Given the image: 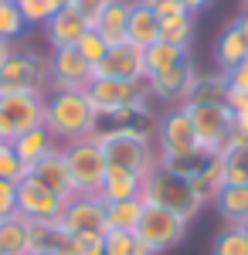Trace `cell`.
I'll list each match as a JSON object with an SVG mask.
<instances>
[{
	"label": "cell",
	"mask_w": 248,
	"mask_h": 255,
	"mask_svg": "<svg viewBox=\"0 0 248 255\" xmlns=\"http://www.w3.org/2000/svg\"><path fill=\"white\" fill-rule=\"evenodd\" d=\"M242 7H245V10H248V0H242Z\"/></svg>",
	"instance_id": "cell-50"
},
{
	"label": "cell",
	"mask_w": 248,
	"mask_h": 255,
	"mask_svg": "<svg viewBox=\"0 0 248 255\" xmlns=\"http://www.w3.org/2000/svg\"><path fill=\"white\" fill-rule=\"evenodd\" d=\"M75 48H78V55H82V58L89 61V65H92V68H96L99 61L106 58V51H109V44H106V38H102V34H99L96 27H89V31H85V34H82V41H78Z\"/></svg>",
	"instance_id": "cell-35"
},
{
	"label": "cell",
	"mask_w": 248,
	"mask_h": 255,
	"mask_svg": "<svg viewBox=\"0 0 248 255\" xmlns=\"http://www.w3.org/2000/svg\"><path fill=\"white\" fill-rule=\"evenodd\" d=\"M214 204L225 218V225H248V184H225V191L218 194Z\"/></svg>",
	"instance_id": "cell-26"
},
{
	"label": "cell",
	"mask_w": 248,
	"mask_h": 255,
	"mask_svg": "<svg viewBox=\"0 0 248 255\" xmlns=\"http://www.w3.org/2000/svg\"><path fill=\"white\" fill-rule=\"evenodd\" d=\"M228 79L225 72L221 75H201L197 85L191 92V102H201V106H218V102H228Z\"/></svg>",
	"instance_id": "cell-29"
},
{
	"label": "cell",
	"mask_w": 248,
	"mask_h": 255,
	"mask_svg": "<svg viewBox=\"0 0 248 255\" xmlns=\"http://www.w3.org/2000/svg\"><path fill=\"white\" fill-rule=\"evenodd\" d=\"M153 14H156L160 20H167V17H177V14H187V10H184V3H180V0H163Z\"/></svg>",
	"instance_id": "cell-42"
},
{
	"label": "cell",
	"mask_w": 248,
	"mask_h": 255,
	"mask_svg": "<svg viewBox=\"0 0 248 255\" xmlns=\"http://www.w3.org/2000/svg\"><path fill=\"white\" fill-rule=\"evenodd\" d=\"M34 255H65V252H34Z\"/></svg>",
	"instance_id": "cell-49"
},
{
	"label": "cell",
	"mask_w": 248,
	"mask_h": 255,
	"mask_svg": "<svg viewBox=\"0 0 248 255\" xmlns=\"http://www.w3.org/2000/svg\"><path fill=\"white\" fill-rule=\"evenodd\" d=\"M0 255H31L27 218L24 215H10L0 221Z\"/></svg>",
	"instance_id": "cell-28"
},
{
	"label": "cell",
	"mask_w": 248,
	"mask_h": 255,
	"mask_svg": "<svg viewBox=\"0 0 248 255\" xmlns=\"http://www.w3.org/2000/svg\"><path fill=\"white\" fill-rule=\"evenodd\" d=\"M180 3H184V10H187V14H194V17H197V14L208 7L211 0H180Z\"/></svg>",
	"instance_id": "cell-43"
},
{
	"label": "cell",
	"mask_w": 248,
	"mask_h": 255,
	"mask_svg": "<svg viewBox=\"0 0 248 255\" xmlns=\"http://www.w3.org/2000/svg\"><path fill=\"white\" fill-rule=\"evenodd\" d=\"M225 184H228V177H225V160L221 157H211L208 167L197 177H191V191L197 194V201H201L204 208L218 201V194L225 191Z\"/></svg>",
	"instance_id": "cell-23"
},
{
	"label": "cell",
	"mask_w": 248,
	"mask_h": 255,
	"mask_svg": "<svg viewBox=\"0 0 248 255\" xmlns=\"http://www.w3.org/2000/svg\"><path fill=\"white\" fill-rule=\"evenodd\" d=\"M197 79H201V72L187 58L184 65H177V68L163 72V75H153L143 85H146L153 102H167V109H170V106H187L191 102V92H194V85H197Z\"/></svg>",
	"instance_id": "cell-10"
},
{
	"label": "cell",
	"mask_w": 248,
	"mask_h": 255,
	"mask_svg": "<svg viewBox=\"0 0 248 255\" xmlns=\"http://www.w3.org/2000/svg\"><path fill=\"white\" fill-rule=\"evenodd\" d=\"M245 58H248V38H245V31L231 20L228 27L221 31V38H218L214 61H218V68H221V72H231V68H238Z\"/></svg>",
	"instance_id": "cell-20"
},
{
	"label": "cell",
	"mask_w": 248,
	"mask_h": 255,
	"mask_svg": "<svg viewBox=\"0 0 248 255\" xmlns=\"http://www.w3.org/2000/svg\"><path fill=\"white\" fill-rule=\"evenodd\" d=\"M65 255H106V235H68Z\"/></svg>",
	"instance_id": "cell-37"
},
{
	"label": "cell",
	"mask_w": 248,
	"mask_h": 255,
	"mask_svg": "<svg viewBox=\"0 0 248 255\" xmlns=\"http://www.w3.org/2000/svg\"><path fill=\"white\" fill-rule=\"evenodd\" d=\"M211 255H248V225H225Z\"/></svg>",
	"instance_id": "cell-32"
},
{
	"label": "cell",
	"mask_w": 248,
	"mask_h": 255,
	"mask_svg": "<svg viewBox=\"0 0 248 255\" xmlns=\"http://www.w3.org/2000/svg\"><path fill=\"white\" fill-rule=\"evenodd\" d=\"M10 51H14V44L10 41H0V68H3V61L10 58Z\"/></svg>",
	"instance_id": "cell-45"
},
{
	"label": "cell",
	"mask_w": 248,
	"mask_h": 255,
	"mask_svg": "<svg viewBox=\"0 0 248 255\" xmlns=\"http://www.w3.org/2000/svg\"><path fill=\"white\" fill-rule=\"evenodd\" d=\"M44 126L58 143H72V139L96 136L102 129V119H99L89 92H48Z\"/></svg>",
	"instance_id": "cell-1"
},
{
	"label": "cell",
	"mask_w": 248,
	"mask_h": 255,
	"mask_svg": "<svg viewBox=\"0 0 248 255\" xmlns=\"http://www.w3.org/2000/svg\"><path fill=\"white\" fill-rule=\"evenodd\" d=\"M129 10H133V0H113L102 17L96 20V31L106 38V44H123L126 41V27H129Z\"/></svg>",
	"instance_id": "cell-22"
},
{
	"label": "cell",
	"mask_w": 248,
	"mask_h": 255,
	"mask_svg": "<svg viewBox=\"0 0 248 255\" xmlns=\"http://www.w3.org/2000/svg\"><path fill=\"white\" fill-rule=\"evenodd\" d=\"M96 143L106 153L109 167H123V170H133L143 180L160 167V153H156V139L139 136L133 129H123V126H109V129H99Z\"/></svg>",
	"instance_id": "cell-2"
},
{
	"label": "cell",
	"mask_w": 248,
	"mask_h": 255,
	"mask_svg": "<svg viewBox=\"0 0 248 255\" xmlns=\"http://www.w3.org/2000/svg\"><path fill=\"white\" fill-rule=\"evenodd\" d=\"M235 24H238V27H242V31H245V38H248V10H242V14H238V17H235Z\"/></svg>",
	"instance_id": "cell-47"
},
{
	"label": "cell",
	"mask_w": 248,
	"mask_h": 255,
	"mask_svg": "<svg viewBox=\"0 0 248 255\" xmlns=\"http://www.w3.org/2000/svg\"><path fill=\"white\" fill-rule=\"evenodd\" d=\"M17 215V184L14 180H0V221Z\"/></svg>",
	"instance_id": "cell-39"
},
{
	"label": "cell",
	"mask_w": 248,
	"mask_h": 255,
	"mask_svg": "<svg viewBox=\"0 0 248 255\" xmlns=\"http://www.w3.org/2000/svg\"><path fill=\"white\" fill-rule=\"evenodd\" d=\"M208 153L204 150H197V153H191V157H177V160H163L160 167L167 170V174L173 177H180V180H191V177H197L204 167H208Z\"/></svg>",
	"instance_id": "cell-34"
},
{
	"label": "cell",
	"mask_w": 248,
	"mask_h": 255,
	"mask_svg": "<svg viewBox=\"0 0 248 255\" xmlns=\"http://www.w3.org/2000/svg\"><path fill=\"white\" fill-rule=\"evenodd\" d=\"M92 79H126V82H146V61L143 48H136L129 41L113 44L106 51V58L92 68Z\"/></svg>",
	"instance_id": "cell-14"
},
{
	"label": "cell",
	"mask_w": 248,
	"mask_h": 255,
	"mask_svg": "<svg viewBox=\"0 0 248 255\" xmlns=\"http://www.w3.org/2000/svg\"><path fill=\"white\" fill-rule=\"evenodd\" d=\"M143 82H126V79H92L89 82V99L96 106L99 119H113L116 113L129 109L136 99L143 96Z\"/></svg>",
	"instance_id": "cell-12"
},
{
	"label": "cell",
	"mask_w": 248,
	"mask_h": 255,
	"mask_svg": "<svg viewBox=\"0 0 248 255\" xmlns=\"http://www.w3.org/2000/svg\"><path fill=\"white\" fill-rule=\"evenodd\" d=\"M61 153H65V163L72 170V180H75L78 194H99L109 163H106V153H102V146L96 143V136L61 143Z\"/></svg>",
	"instance_id": "cell-5"
},
{
	"label": "cell",
	"mask_w": 248,
	"mask_h": 255,
	"mask_svg": "<svg viewBox=\"0 0 248 255\" xmlns=\"http://www.w3.org/2000/svg\"><path fill=\"white\" fill-rule=\"evenodd\" d=\"M0 89L10 92H51V55H38L31 48H14L0 68Z\"/></svg>",
	"instance_id": "cell-3"
},
{
	"label": "cell",
	"mask_w": 248,
	"mask_h": 255,
	"mask_svg": "<svg viewBox=\"0 0 248 255\" xmlns=\"http://www.w3.org/2000/svg\"><path fill=\"white\" fill-rule=\"evenodd\" d=\"M106 255H156L136 232H106Z\"/></svg>",
	"instance_id": "cell-31"
},
{
	"label": "cell",
	"mask_w": 248,
	"mask_h": 255,
	"mask_svg": "<svg viewBox=\"0 0 248 255\" xmlns=\"http://www.w3.org/2000/svg\"><path fill=\"white\" fill-rule=\"evenodd\" d=\"M129 197H143V177L123 167H109L99 187V201L113 204V201H129Z\"/></svg>",
	"instance_id": "cell-18"
},
{
	"label": "cell",
	"mask_w": 248,
	"mask_h": 255,
	"mask_svg": "<svg viewBox=\"0 0 248 255\" xmlns=\"http://www.w3.org/2000/svg\"><path fill=\"white\" fill-rule=\"evenodd\" d=\"M109 3H113V0H72V7H75L78 14L85 17V24H89V27H96V20L102 17V10H106Z\"/></svg>",
	"instance_id": "cell-38"
},
{
	"label": "cell",
	"mask_w": 248,
	"mask_h": 255,
	"mask_svg": "<svg viewBox=\"0 0 248 255\" xmlns=\"http://www.w3.org/2000/svg\"><path fill=\"white\" fill-rule=\"evenodd\" d=\"M85 31H89V24H85V17L78 14L75 7H65V10L51 14L48 24H44V38L51 44V51L55 48H75Z\"/></svg>",
	"instance_id": "cell-17"
},
{
	"label": "cell",
	"mask_w": 248,
	"mask_h": 255,
	"mask_svg": "<svg viewBox=\"0 0 248 255\" xmlns=\"http://www.w3.org/2000/svg\"><path fill=\"white\" fill-rule=\"evenodd\" d=\"M126 41L136 44V48H150L160 41V17L153 14L150 7H143V3H136L133 0V10H129V27H126Z\"/></svg>",
	"instance_id": "cell-21"
},
{
	"label": "cell",
	"mask_w": 248,
	"mask_h": 255,
	"mask_svg": "<svg viewBox=\"0 0 248 255\" xmlns=\"http://www.w3.org/2000/svg\"><path fill=\"white\" fill-rule=\"evenodd\" d=\"M14 3H27V0H14Z\"/></svg>",
	"instance_id": "cell-51"
},
{
	"label": "cell",
	"mask_w": 248,
	"mask_h": 255,
	"mask_svg": "<svg viewBox=\"0 0 248 255\" xmlns=\"http://www.w3.org/2000/svg\"><path fill=\"white\" fill-rule=\"evenodd\" d=\"M187 58H191V51H187V48H177V44H170V41H156V44H150V48L143 51V61H146V79L163 75V72H170V68H177V65H184Z\"/></svg>",
	"instance_id": "cell-24"
},
{
	"label": "cell",
	"mask_w": 248,
	"mask_h": 255,
	"mask_svg": "<svg viewBox=\"0 0 248 255\" xmlns=\"http://www.w3.org/2000/svg\"><path fill=\"white\" fill-rule=\"evenodd\" d=\"M61 228L68 235H106V204L99 194H75L65 204Z\"/></svg>",
	"instance_id": "cell-15"
},
{
	"label": "cell",
	"mask_w": 248,
	"mask_h": 255,
	"mask_svg": "<svg viewBox=\"0 0 248 255\" xmlns=\"http://www.w3.org/2000/svg\"><path fill=\"white\" fill-rule=\"evenodd\" d=\"M48 7H51V14H58V10H65V7H72V0H44Z\"/></svg>",
	"instance_id": "cell-46"
},
{
	"label": "cell",
	"mask_w": 248,
	"mask_h": 255,
	"mask_svg": "<svg viewBox=\"0 0 248 255\" xmlns=\"http://www.w3.org/2000/svg\"><path fill=\"white\" fill-rule=\"evenodd\" d=\"M201 150L197 143V133H194L191 113L184 106H170L160 123H156V153H160V163L163 160H177V157H191Z\"/></svg>",
	"instance_id": "cell-7"
},
{
	"label": "cell",
	"mask_w": 248,
	"mask_h": 255,
	"mask_svg": "<svg viewBox=\"0 0 248 255\" xmlns=\"http://www.w3.org/2000/svg\"><path fill=\"white\" fill-rule=\"evenodd\" d=\"M0 113L7 116L14 136H17V133H27V129H38V126H44L48 96H41V92H10V89H0Z\"/></svg>",
	"instance_id": "cell-11"
},
{
	"label": "cell",
	"mask_w": 248,
	"mask_h": 255,
	"mask_svg": "<svg viewBox=\"0 0 248 255\" xmlns=\"http://www.w3.org/2000/svg\"><path fill=\"white\" fill-rule=\"evenodd\" d=\"M160 41H170L177 48H187L194 44V14H177V17L160 20Z\"/></svg>",
	"instance_id": "cell-30"
},
{
	"label": "cell",
	"mask_w": 248,
	"mask_h": 255,
	"mask_svg": "<svg viewBox=\"0 0 248 255\" xmlns=\"http://www.w3.org/2000/svg\"><path fill=\"white\" fill-rule=\"evenodd\" d=\"M136 3H143V7H150V10H156V7H160L163 0H136Z\"/></svg>",
	"instance_id": "cell-48"
},
{
	"label": "cell",
	"mask_w": 248,
	"mask_h": 255,
	"mask_svg": "<svg viewBox=\"0 0 248 255\" xmlns=\"http://www.w3.org/2000/svg\"><path fill=\"white\" fill-rule=\"evenodd\" d=\"M27 174H31V170L20 163L14 143H0V180H14V184H17L20 177H27Z\"/></svg>",
	"instance_id": "cell-36"
},
{
	"label": "cell",
	"mask_w": 248,
	"mask_h": 255,
	"mask_svg": "<svg viewBox=\"0 0 248 255\" xmlns=\"http://www.w3.org/2000/svg\"><path fill=\"white\" fill-rule=\"evenodd\" d=\"M225 79H228V89H231V92H248V58L242 61L238 68L225 72Z\"/></svg>",
	"instance_id": "cell-40"
},
{
	"label": "cell",
	"mask_w": 248,
	"mask_h": 255,
	"mask_svg": "<svg viewBox=\"0 0 248 255\" xmlns=\"http://www.w3.org/2000/svg\"><path fill=\"white\" fill-rule=\"evenodd\" d=\"M143 201L146 204H156V208H167V211H177V215L187 218V221L197 218V211H204V204L191 191V180H180V177L167 174L163 167H156L143 180Z\"/></svg>",
	"instance_id": "cell-4"
},
{
	"label": "cell",
	"mask_w": 248,
	"mask_h": 255,
	"mask_svg": "<svg viewBox=\"0 0 248 255\" xmlns=\"http://www.w3.org/2000/svg\"><path fill=\"white\" fill-rule=\"evenodd\" d=\"M187 218H180L177 211H167V208H156V204H146L143 215H139V225H136V235L143 238L156 255L177 249L184 235H187Z\"/></svg>",
	"instance_id": "cell-8"
},
{
	"label": "cell",
	"mask_w": 248,
	"mask_h": 255,
	"mask_svg": "<svg viewBox=\"0 0 248 255\" xmlns=\"http://www.w3.org/2000/svg\"><path fill=\"white\" fill-rule=\"evenodd\" d=\"M191 113V123H194V133H197V143L208 157H221L225 146H228L231 133H235V116L225 102L218 106H201V102H187L184 106Z\"/></svg>",
	"instance_id": "cell-6"
},
{
	"label": "cell",
	"mask_w": 248,
	"mask_h": 255,
	"mask_svg": "<svg viewBox=\"0 0 248 255\" xmlns=\"http://www.w3.org/2000/svg\"><path fill=\"white\" fill-rule=\"evenodd\" d=\"M231 109V116H245L248 119V92H228V102H225Z\"/></svg>",
	"instance_id": "cell-41"
},
{
	"label": "cell",
	"mask_w": 248,
	"mask_h": 255,
	"mask_svg": "<svg viewBox=\"0 0 248 255\" xmlns=\"http://www.w3.org/2000/svg\"><path fill=\"white\" fill-rule=\"evenodd\" d=\"M31 174L38 177V180L55 197H61V201H72V197L78 194V191H75V180H72V170H68V163H65L61 146H58V150H51L44 160H38V163L31 167Z\"/></svg>",
	"instance_id": "cell-16"
},
{
	"label": "cell",
	"mask_w": 248,
	"mask_h": 255,
	"mask_svg": "<svg viewBox=\"0 0 248 255\" xmlns=\"http://www.w3.org/2000/svg\"><path fill=\"white\" fill-rule=\"evenodd\" d=\"M65 204L68 201L55 197L34 174L17 180V215H24L27 221H61Z\"/></svg>",
	"instance_id": "cell-9"
},
{
	"label": "cell",
	"mask_w": 248,
	"mask_h": 255,
	"mask_svg": "<svg viewBox=\"0 0 248 255\" xmlns=\"http://www.w3.org/2000/svg\"><path fill=\"white\" fill-rule=\"evenodd\" d=\"M92 82V65L78 55V48L51 51V92H85Z\"/></svg>",
	"instance_id": "cell-13"
},
{
	"label": "cell",
	"mask_w": 248,
	"mask_h": 255,
	"mask_svg": "<svg viewBox=\"0 0 248 255\" xmlns=\"http://www.w3.org/2000/svg\"><path fill=\"white\" fill-rule=\"evenodd\" d=\"M14 139V129H10V123H7V116L0 113V143H10Z\"/></svg>",
	"instance_id": "cell-44"
},
{
	"label": "cell",
	"mask_w": 248,
	"mask_h": 255,
	"mask_svg": "<svg viewBox=\"0 0 248 255\" xmlns=\"http://www.w3.org/2000/svg\"><path fill=\"white\" fill-rule=\"evenodd\" d=\"M27 242H31V255L34 252H65L68 232L61 228V221H27Z\"/></svg>",
	"instance_id": "cell-25"
},
{
	"label": "cell",
	"mask_w": 248,
	"mask_h": 255,
	"mask_svg": "<svg viewBox=\"0 0 248 255\" xmlns=\"http://www.w3.org/2000/svg\"><path fill=\"white\" fill-rule=\"evenodd\" d=\"M143 208H146L143 197H129V201H113V204H106V232H136Z\"/></svg>",
	"instance_id": "cell-27"
},
{
	"label": "cell",
	"mask_w": 248,
	"mask_h": 255,
	"mask_svg": "<svg viewBox=\"0 0 248 255\" xmlns=\"http://www.w3.org/2000/svg\"><path fill=\"white\" fill-rule=\"evenodd\" d=\"M14 143V150H17V157H20V163L31 170L38 160H44L51 150H58L61 143H58L51 133H48V126H38V129H27V133H17V136L10 139Z\"/></svg>",
	"instance_id": "cell-19"
},
{
	"label": "cell",
	"mask_w": 248,
	"mask_h": 255,
	"mask_svg": "<svg viewBox=\"0 0 248 255\" xmlns=\"http://www.w3.org/2000/svg\"><path fill=\"white\" fill-rule=\"evenodd\" d=\"M24 31H27V24L20 17L17 3L14 0H0V41H10L14 44Z\"/></svg>",
	"instance_id": "cell-33"
}]
</instances>
